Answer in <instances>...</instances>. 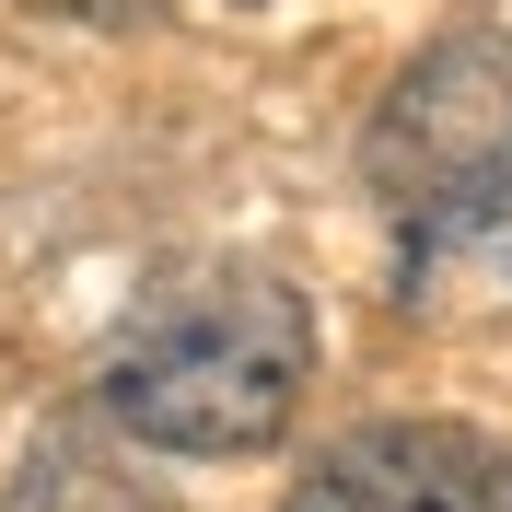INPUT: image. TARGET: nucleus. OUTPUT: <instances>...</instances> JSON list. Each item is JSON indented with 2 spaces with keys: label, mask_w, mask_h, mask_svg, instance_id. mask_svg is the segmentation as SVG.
I'll list each match as a JSON object with an SVG mask.
<instances>
[{
  "label": "nucleus",
  "mask_w": 512,
  "mask_h": 512,
  "mask_svg": "<svg viewBox=\"0 0 512 512\" xmlns=\"http://www.w3.org/2000/svg\"><path fill=\"white\" fill-rule=\"evenodd\" d=\"M280 512H512V443L466 419H361L291 478Z\"/></svg>",
  "instance_id": "obj_3"
},
{
  "label": "nucleus",
  "mask_w": 512,
  "mask_h": 512,
  "mask_svg": "<svg viewBox=\"0 0 512 512\" xmlns=\"http://www.w3.org/2000/svg\"><path fill=\"white\" fill-rule=\"evenodd\" d=\"M373 187L431 245L512 268V35H454L384 94Z\"/></svg>",
  "instance_id": "obj_2"
},
{
  "label": "nucleus",
  "mask_w": 512,
  "mask_h": 512,
  "mask_svg": "<svg viewBox=\"0 0 512 512\" xmlns=\"http://www.w3.org/2000/svg\"><path fill=\"white\" fill-rule=\"evenodd\" d=\"M315 384V303L268 268H175L105 350V419L152 454H268Z\"/></svg>",
  "instance_id": "obj_1"
}]
</instances>
